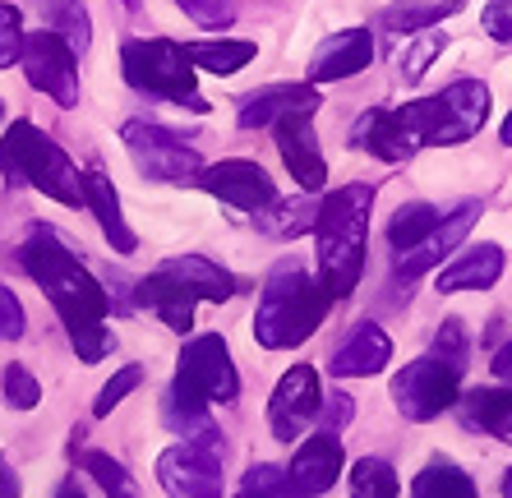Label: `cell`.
<instances>
[{
    "label": "cell",
    "mask_w": 512,
    "mask_h": 498,
    "mask_svg": "<svg viewBox=\"0 0 512 498\" xmlns=\"http://www.w3.org/2000/svg\"><path fill=\"white\" fill-rule=\"evenodd\" d=\"M19 259H24L28 277H33V282L47 291L51 305H56L79 360L97 365V360L111 351V328H107L111 296L97 286V277L88 273L84 263L74 259L51 231H33V236L24 240V249H19Z\"/></svg>",
    "instance_id": "6da1fadb"
},
{
    "label": "cell",
    "mask_w": 512,
    "mask_h": 498,
    "mask_svg": "<svg viewBox=\"0 0 512 498\" xmlns=\"http://www.w3.org/2000/svg\"><path fill=\"white\" fill-rule=\"evenodd\" d=\"M370 208L374 190L370 185H342L319 203V277L323 296L346 300L360 282L365 268V231H370Z\"/></svg>",
    "instance_id": "7a4b0ae2"
},
{
    "label": "cell",
    "mask_w": 512,
    "mask_h": 498,
    "mask_svg": "<svg viewBox=\"0 0 512 498\" xmlns=\"http://www.w3.org/2000/svg\"><path fill=\"white\" fill-rule=\"evenodd\" d=\"M328 296L296 259H282L268 273V286L259 296V314H254V337L268 351H291V346L310 342L314 328L323 323Z\"/></svg>",
    "instance_id": "3957f363"
},
{
    "label": "cell",
    "mask_w": 512,
    "mask_h": 498,
    "mask_svg": "<svg viewBox=\"0 0 512 498\" xmlns=\"http://www.w3.org/2000/svg\"><path fill=\"white\" fill-rule=\"evenodd\" d=\"M120 70H125V83L139 88V93L167 97V102L190 107V111H208L199 83H194L190 56H185V47L167 42V37H153V42H125V47H120Z\"/></svg>",
    "instance_id": "277c9868"
},
{
    "label": "cell",
    "mask_w": 512,
    "mask_h": 498,
    "mask_svg": "<svg viewBox=\"0 0 512 498\" xmlns=\"http://www.w3.org/2000/svg\"><path fill=\"white\" fill-rule=\"evenodd\" d=\"M397 111H402L406 130L416 134V143H466L485 125L489 93L476 79H457L439 97H420V102H406Z\"/></svg>",
    "instance_id": "5b68a950"
},
{
    "label": "cell",
    "mask_w": 512,
    "mask_h": 498,
    "mask_svg": "<svg viewBox=\"0 0 512 498\" xmlns=\"http://www.w3.org/2000/svg\"><path fill=\"white\" fill-rule=\"evenodd\" d=\"M176 388L199 397V402H236L240 392V374L231 365V351L217 332L190 337L185 351L176 360Z\"/></svg>",
    "instance_id": "8992f818"
},
{
    "label": "cell",
    "mask_w": 512,
    "mask_h": 498,
    "mask_svg": "<svg viewBox=\"0 0 512 498\" xmlns=\"http://www.w3.org/2000/svg\"><path fill=\"white\" fill-rule=\"evenodd\" d=\"M120 139H125V148H130L134 166H139L143 176L176 180V185H180V180H199L203 157L194 153L180 134L162 130V125H153V120H125Z\"/></svg>",
    "instance_id": "52a82bcc"
},
{
    "label": "cell",
    "mask_w": 512,
    "mask_h": 498,
    "mask_svg": "<svg viewBox=\"0 0 512 498\" xmlns=\"http://www.w3.org/2000/svg\"><path fill=\"white\" fill-rule=\"evenodd\" d=\"M74 56L79 51L56 33H33L24 37V51H19V65H24L28 83L37 93H47L56 107H74L79 102V70H74Z\"/></svg>",
    "instance_id": "ba28073f"
},
{
    "label": "cell",
    "mask_w": 512,
    "mask_h": 498,
    "mask_svg": "<svg viewBox=\"0 0 512 498\" xmlns=\"http://www.w3.org/2000/svg\"><path fill=\"white\" fill-rule=\"evenodd\" d=\"M393 402L406 420H434L448 406H457V374L434 356L411 360L393 379Z\"/></svg>",
    "instance_id": "9c48e42d"
},
{
    "label": "cell",
    "mask_w": 512,
    "mask_h": 498,
    "mask_svg": "<svg viewBox=\"0 0 512 498\" xmlns=\"http://www.w3.org/2000/svg\"><path fill=\"white\" fill-rule=\"evenodd\" d=\"M157 480L171 498H222V457L199 443H176L157 457Z\"/></svg>",
    "instance_id": "30bf717a"
},
{
    "label": "cell",
    "mask_w": 512,
    "mask_h": 498,
    "mask_svg": "<svg viewBox=\"0 0 512 498\" xmlns=\"http://www.w3.org/2000/svg\"><path fill=\"white\" fill-rule=\"evenodd\" d=\"M199 185L213 194V199L240 208V213H263V208L277 199L268 171H263L259 162H245V157H227V162L203 166V171H199Z\"/></svg>",
    "instance_id": "8fae6325"
},
{
    "label": "cell",
    "mask_w": 512,
    "mask_h": 498,
    "mask_svg": "<svg viewBox=\"0 0 512 498\" xmlns=\"http://www.w3.org/2000/svg\"><path fill=\"white\" fill-rule=\"evenodd\" d=\"M323 406V392H319V374L310 365H296L286 369L282 383H277L273 402H268V425H273V439L282 443H296V434H305L314 415Z\"/></svg>",
    "instance_id": "7c38bea8"
},
{
    "label": "cell",
    "mask_w": 512,
    "mask_h": 498,
    "mask_svg": "<svg viewBox=\"0 0 512 498\" xmlns=\"http://www.w3.org/2000/svg\"><path fill=\"white\" fill-rule=\"evenodd\" d=\"M342 443H337V434H310V439L296 448V457H291V466H286V480H291V489H296L300 498H319L328 494V489L337 485V475H342Z\"/></svg>",
    "instance_id": "4fadbf2b"
},
{
    "label": "cell",
    "mask_w": 512,
    "mask_h": 498,
    "mask_svg": "<svg viewBox=\"0 0 512 498\" xmlns=\"http://www.w3.org/2000/svg\"><path fill=\"white\" fill-rule=\"evenodd\" d=\"M277 153H282L286 171L296 176V185L305 194H319L328 185V162L319 153V139H314V125L310 116H291V120H277Z\"/></svg>",
    "instance_id": "5bb4252c"
},
{
    "label": "cell",
    "mask_w": 512,
    "mask_h": 498,
    "mask_svg": "<svg viewBox=\"0 0 512 498\" xmlns=\"http://www.w3.org/2000/svg\"><path fill=\"white\" fill-rule=\"evenodd\" d=\"M476 217H480V203H462L457 213H443V222L434 226L416 249H402V254H397V277H420V273H429V268H439V263L471 236Z\"/></svg>",
    "instance_id": "9a60e30c"
},
{
    "label": "cell",
    "mask_w": 512,
    "mask_h": 498,
    "mask_svg": "<svg viewBox=\"0 0 512 498\" xmlns=\"http://www.w3.org/2000/svg\"><path fill=\"white\" fill-rule=\"evenodd\" d=\"M319 111V93L310 83H273V88H259L240 102V125L245 130H268L277 120L291 116H314Z\"/></svg>",
    "instance_id": "2e32d148"
},
{
    "label": "cell",
    "mask_w": 512,
    "mask_h": 498,
    "mask_svg": "<svg viewBox=\"0 0 512 498\" xmlns=\"http://www.w3.org/2000/svg\"><path fill=\"white\" fill-rule=\"evenodd\" d=\"M374 60V37L370 28H342V33L323 37V47L310 60V79L314 83H333V79H351Z\"/></svg>",
    "instance_id": "e0dca14e"
},
{
    "label": "cell",
    "mask_w": 512,
    "mask_h": 498,
    "mask_svg": "<svg viewBox=\"0 0 512 498\" xmlns=\"http://www.w3.org/2000/svg\"><path fill=\"white\" fill-rule=\"evenodd\" d=\"M351 139H356V148H370L383 162H406V157L420 148L416 134L406 130L402 111H365V116L356 120V134H351Z\"/></svg>",
    "instance_id": "ac0fdd59"
},
{
    "label": "cell",
    "mask_w": 512,
    "mask_h": 498,
    "mask_svg": "<svg viewBox=\"0 0 512 498\" xmlns=\"http://www.w3.org/2000/svg\"><path fill=\"white\" fill-rule=\"evenodd\" d=\"M388 360H393V342H388V332L374 328V323H360V328L337 346L333 374L337 379H370V374H379Z\"/></svg>",
    "instance_id": "d6986e66"
},
{
    "label": "cell",
    "mask_w": 512,
    "mask_h": 498,
    "mask_svg": "<svg viewBox=\"0 0 512 498\" xmlns=\"http://www.w3.org/2000/svg\"><path fill=\"white\" fill-rule=\"evenodd\" d=\"M84 208L97 217L102 236L111 240L116 254H134V249H139L130 222H125V213H120V194H116V185H111V176H102V171H84Z\"/></svg>",
    "instance_id": "ffe728a7"
},
{
    "label": "cell",
    "mask_w": 512,
    "mask_h": 498,
    "mask_svg": "<svg viewBox=\"0 0 512 498\" xmlns=\"http://www.w3.org/2000/svg\"><path fill=\"white\" fill-rule=\"evenodd\" d=\"M28 185H37L47 199L65 203V208H84V171H74V162L51 139L42 143V153L28 171Z\"/></svg>",
    "instance_id": "44dd1931"
},
{
    "label": "cell",
    "mask_w": 512,
    "mask_h": 498,
    "mask_svg": "<svg viewBox=\"0 0 512 498\" xmlns=\"http://www.w3.org/2000/svg\"><path fill=\"white\" fill-rule=\"evenodd\" d=\"M139 305H148L157 319L167 323L171 332H190L194 328V296L190 286H180L176 277H167L157 268L153 277H143L139 282Z\"/></svg>",
    "instance_id": "7402d4cb"
},
{
    "label": "cell",
    "mask_w": 512,
    "mask_h": 498,
    "mask_svg": "<svg viewBox=\"0 0 512 498\" xmlns=\"http://www.w3.org/2000/svg\"><path fill=\"white\" fill-rule=\"evenodd\" d=\"M503 277V249L499 245H476L466 249L457 263H448L439 273V291L453 296V291H485Z\"/></svg>",
    "instance_id": "603a6c76"
},
{
    "label": "cell",
    "mask_w": 512,
    "mask_h": 498,
    "mask_svg": "<svg viewBox=\"0 0 512 498\" xmlns=\"http://www.w3.org/2000/svg\"><path fill=\"white\" fill-rule=\"evenodd\" d=\"M162 273L176 277L180 286H190L194 300H231V291H236V282H231V273H222L213 259H203V254H185V259H167L162 263Z\"/></svg>",
    "instance_id": "cb8c5ba5"
},
{
    "label": "cell",
    "mask_w": 512,
    "mask_h": 498,
    "mask_svg": "<svg viewBox=\"0 0 512 498\" xmlns=\"http://www.w3.org/2000/svg\"><path fill=\"white\" fill-rule=\"evenodd\" d=\"M42 143H47V134L37 130L33 120H14L5 139H0V176L10 185H28V171H33Z\"/></svg>",
    "instance_id": "d4e9b609"
},
{
    "label": "cell",
    "mask_w": 512,
    "mask_h": 498,
    "mask_svg": "<svg viewBox=\"0 0 512 498\" xmlns=\"http://www.w3.org/2000/svg\"><path fill=\"white\" fill-rule=\"evenodd\" d=\"M37 19L47 24V33L65 37L74 51L88 47V37H93V24H88V10L84 0H33Z\"/></svg>",
    "instance_id": "484cf974"
},
{
    "label": "cell",
    "mask_w": 512,
    "mask_h": 498,
    "mask_svg": "<svg viewBox=\"0 0 512 498\" xmlns=\"http://www.w3.org/2000/svg\"><path fill=\"white\" fill-rule=\"evenodd\" d=\"M254 42H236V37H217V42H190L185 56H190L194 70H208V74H236L245 70L254 60Z\"/></svg>",
    "instance_id": "4316f807"
},
{
    "label": "cell",
    "mask_w": 512,
    "mask_h": 498,
    "mask_svg": "<svg viewBox=\"0 0 512 498\" xmlns=\"http://www.w3.org/2000/svg\"><path fill=\"white\" fill-rule=\"evenodd\" d=\"M457 406H462V420L471 429L499 434L512 420V388H476V392H466V397H457Z\"/></svg>",
    "instance_id": "83f0119b"
},
{
    "label": "cell",
    "mask_w": 512,
    "mask_h": 498,
    "mask_svg": "<svg viewBox=\"0 0 512 498\" xmlns=\"http://www.w3.org/2000/svg\"><path fill=\"white\" fill-rule=\"evenodd\" d=\"M254 222H259V231H268V236H300V231H310L314 222H319V203L314 199H282V203H268L263 213H254Z\"/></svg>",
    "instance_id": "f1b7e54d"
},
{
    "label": "cell",
    "mask_w": 512,
    "mask_h": 498,
    "mask_svg": "<svg viewBox=\"0 0 512 498\" xmlns=\"http://www.w3.org/2000/svg\"><path fill=\"white\" fill-rule=\"evenodd\" d=\"M411 498H480V494H476V480L466 471H457L453 462H434L416 475Z\"/></svg>",
    "instance_id": "f546056e"
},
{
    "label": "cell",
    "mask_w": 512,
    "mask_h": 498,
    "mask_svg": "<svg viewBox=\"0 0 512 498\" xmlns=\"http://www.w3.org/2000/svg\"><path fill=\"white\" fill-rule=\"evenodd\" d=\"M439 222H443L439 208H429V203H406V208H397L393 226H388V240H393V249L402 254V249H416Z\"/></svg>",
    "instance_id": "4dcf8cb0"
},
{
    "label": "cell",
    "mask_w": 512,
    "mask_h": 498,
    "mask_svg": "<svg viewBox=\"0 0 512 498\" xmlns=\"http://www.w3.org/2000/svg\"><path fill=\"white\" fill-rule=\"evenodd\" d=\"M351 498H402V480L379 457H360L351 466Z\"/></svg>",
    "instance_id": "1f68e13d"
},
{
    "label": "cell",
    "mask_w": 512,
    "mask_h": 498,
    "mask_svg": "<svg viewBox=\"0 0 512 498\" xmlns=\"http://www.w3.org/2000/svg\"><path fill=\"white\" fill-rule=\"evenodd\" d=\"M457 5H393V10L383 14V28H393V33H425V28L443 24V14H453Z\"/></svg>",
    "instance_id": "d6a6232c"
},
{
    "label": "cell",
    "mask_w": 512,
    "mask_h": 498,
    "mask_svg": "<svg viewBox=\"0 0 512 498\" xmlns=\"http://www.w3.org/2000/svg\"><path fill=\"white\" fill-rule=\"evenodd\" d=\"M84 466L93 471L97 485L107 489V498H143V494H139V485L130 480V471H125V466H120L116 457H107V452H88Z\"/></svg>",
    "instance_id": "836d02e7"
},
{
    "label": "cell",
    "mask_w": 512,
    "mask_h": 498,
    "mask_svg": "<svg viewBox=\"0 0 512 498\" xmlns=\"http://www.w3.org/2000/svg\"><path fill=\"white\" fill-rule=\"evenodd\" d=\"M139 383H143V369H139V365H125V369H116V374H111V383H107V388L97 392L93 415H111L120 402H125V397H130L134 388H139Z\"/></svg>",
    "instance_id": "e575fe53"
},
{
    "label": "cell",
    "mask_w": 512,
    "mask_h": 498,
    "mask_svg": "<svg viewBox=\"0 0 512 498\" xmlns=\"http://www.w3.org/2000/svg\"><path fill=\"white\" fill-rule=\"evenodd\" d=\"M443 42H448V37H443V28H425V33H420V42H411V47H406V56H402L406 79L416 83L420 74L429 70V60L443 51Z\"/></svg>",
    "instance_id": "d590c367"
},
{
    "label": "cell",
    "mask_w": 512,
    "mask_h": 498,
    "mask_svg": "<svg viewBox=\"0 0 512 498\" xmlns=\"http://www.w3.org/2000/svg\"><path fill=\"white\" fill-rule=\"evenodd\" d=\"M24 51V14L14 5H0V70H10Z\"/></svg>",
    "instance_id": "8d00e7d4"
},
{
    "label": "cell",
    "mask_w": 512,
    "mask_h": 498,
    "mask_svg": "<svg viewBox=\"0 0 512 498\" xmlns=\"http://www.w3.org/2000/svg\"><path fill=\"white\" fill-rule=\"evenodd\" d=\"M5 402H10L14 411H33V406L42 402V388H37V379L28 374L24 365L5 369Z\"/></svg>",
    "instance_id": "74e56055"
},
{
    "label": "cell",
    "mask_w": 512,
    "mask_h": 498,
    "mask_svg": "<svg viewBox=\"0 0 512 498\" xmlns=\"http://www.w3.org/2000/svg\"><path fill=\"white\" fill-rule=\"evenodd\" d=\"M245 489H259V494H268V498H300L282 466H254V471L245 475Z\"/></svg>",
    "instance_id": "f35d334b"
},
{
    "label": "cell",
    "mask_w": 512,
    "mask_h": 498,
    "mask_svg": "<svg viewBox=\"0 0 512 498\" xmlns=\"http://www.w3.org/2000/svg\"><path fill=\"white\" fill-rule=\"evenodd\" d=\"M434 360H443V365L462 379V369H466V337H462V328H457V319H448L439 328V356H434Z\"/></svg>",
    "instance_id": "ab89813d"
},
{
    "label": "cell",
    "mask_w": 512,
    "mask_h": 498,
    "mask_svg": "<svg viewBox=\"0 0 512 498\" xmlns=\"http://www.w3.org/2000/svg\"><path fill=\"white\" fill-rule=\"evenodd\" d=\"M176 5L190 14V19H199L203 28H227L231 19H236L227 0H176Z\"/></svg>",
    "instance_id": "60d3db41"
},
{
    "label": "cell",
    "mask_w": 512,
    "mask_h": 498,
    "mask_svg": "<svg viewBox=\"0 0 512 498\" xmlns=\"http://www.w3.org/2000/svg\"><path fill=\"white\" fill-rule=\"evenodd\" d=\"M24 337V305L14 300V291L0 286V342H19Z\"/></svg>",
    "instance_id": "b9f144b4"
},
{
    "label": "cell",
    "mask_w": 512,
    "mask_h": 498,
    "mask_svg": "<svg viewBox=\"0 0 512 498\" xmlns=\"http://www.w3.org/2000/svg\"><path fill=\"white\" fill-rule=\"evenodd\" d=\"M480 19H485V33L494 42H512V0H489Z\"/></svg>",
    "instance_id": "7bdbcfd3"
},
{
    "label": "cell",
    "mask_w": 512,
    "mask_h": 498,
    "mask_svg": "<svg viewBox=\"0 0 512 498\" xmlns=\"http://www.w3.org/2000/svg\"><path fill=\"white\" fill-rule=\"evenodd\" d=\"M346 420H351V397L333 392V402L323 406V434H342Z\"/></svg>",
    "instance_id": "ee69618b"
},
{
    "label": "cell",
    "mask_w": 512,
    "mask_h": 498,
    "mask_svg": "<svg viewBox=\"0 0 512 498\" xmlns=\"http://www.w3.org/2000/svg\"><path fill=\"white\" fill-rule=\"evenodd\" d=\"M0 498H19V475L10 471L5 457H0Z\"/></svg>",
    "instance_id": "f6af8a7d"
},
{
    "label": "cell",
    "mask_w": 512,
    "mask_h": 498,
    "mask_svg": "<svg viewBox=\"0 0 512 498\" xmlns=\"http://www.w3.org/2000/svg\"><path fill=\"white\" fill-rule=\"evenodd\" d=\"M494 374H499V379H512V342L503 346L499 356H494Z\"/></svg>",
    "instance_id": "bcb514c9"
},
{
    "label": "cell",
    "mask_w": 512,
    "mask_h": 498,
    "mask_svg": "<svg viewBox=\"0 0 512 498\" xmlns=\"http://www.w3.org/2000/svg\"><path fill=\"white\" fill-rule=\"evenodd\" d=\"M503 143L512 148V111H508V120H503Z\"/></svg>",
    "instance_id": "7dc6e473"
},
{
    "label": "cell",
    "mask_w": 512,
    "mask_h": 498,
    "mask_svg": "<svg viewBox=\"0 0 512 498\" xmlns=\"http://www.w3.org/2000/svg\"><path fill=\"white\" fill-rule=\"evenodd\" d=\"M503 498H512V471L503 475Z\"/></svg>",
    "instance_id": "c3c4849f"
},
{
    "label": "cell",
    "mask_w": 512,
    "mask_h": 498,
    "mask_svg": "<svg viewBox=\"0 0 512 498\" xmlns=\"http://www.w3.org/2000/svg\"><path fill=\"white\" fill-rule=\"evenodd\" d=\"M499 439H508V443H512V420H508V425L499 429Z\"/></svg>",
    "instance_id": "681fc988"
},
{
    "label": "cell",
    "mask_w": 512,
    "mask_h": 498,
    "mask_svg": "<svg viewBox=\"0 0 512 498\" xmlns=\"http://www.w3.org/2000/svg\"><path fill=\"white\" fill-rule=\"evenodd\" d=\"M240 498H268V494H259V489H245V494H240Z\"/></svg>",
    "instance_id": "f907efd6"
},
{
    "label": "cell",
    "mask_w": 512,
    "mask_h": 498,
    "mask_svg": "<svg viewBox=\"0 0 512 498\" xmlns=\"http://www.w3.org/2000/svg\"><path fill=\"white\" fill-rule=\"evenodd\" d=\"M56 498H84V494H79V489H65V494H56Z\"/></svg>",
    "instance_id": "816d5d0a"
},
{
    "label": "cell",
    "mask_w": 512,
    "mask_h": 498,
    "mask_svg": "<svg viewBox=\"0 0 512 498\" xmlns=\"http://www.w3.org/2000/svg\"><path fill=\"white\" fill-rule=\"evenodd\" d=\"M0 116H5V102H0Z\"/></svg>",
    "instance_id": "f5cc1de1"
}]
</instances>
